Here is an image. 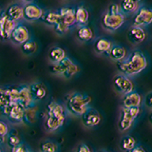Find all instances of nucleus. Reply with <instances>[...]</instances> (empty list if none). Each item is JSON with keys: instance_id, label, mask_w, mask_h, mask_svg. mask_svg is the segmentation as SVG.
I'll return each instance as SVG.
<instances>
[{"instance_id": "1", "label": "nucleus", "mask_w": 152, "mask_h": 152, "mask_svg": "<svg viewBox=\"0 0 152 152\" xmlns=\"http://www.w3.org/2000/svg\"><path fill=\"white\" fill-rule=\"evenodd\" d=\"M116 65L120 73L129 77L146 69L147 59L141 50H133L124 60L116 62Z\"/></svg>"}, {"instance_id": "2", "label": "nucleus", "mask_w": 152, "mask_h": 152, "mask_svg": "<svg viewBox=\"0 0 152 152\" xmlns=\"http://www.w3.org/2000/svg\"><path fill=\"white\" fill-rule=\"evenodd\" d=\"M91 97L88 94L73 92L66 97L65 107L66 110L73 116H82L83 114L90 107Z\"/></svg>"}, {"instance_id": "3", "label": "nucleus", "mask_w": 152, "mask_h": 152, "mask_svg": "<svg viewBox=\"0 0 152 152\" xmlns=\"http://www.w3.org/2000/svg\"><path fill=\"white\" fill-rule=\"evenodd\" d=\"M50 71L52 74L60 75L65 79H70L79 72V66L69 57H66L59 63L51 64Z\"/></svg>"}, {"instance_id": "4", "label": "nucleus", "mask_w": 152, "mask_h": 152, "mask_svg": "<svg viewBox=\"0 0 152 152\" xmlns=\"http://www.w3.org/2000/svg\"><path fill=\"white\" fill-rule=\"evenodd\" d=\"M1 112L7 117L12 124L18 125L24 123V115H25V107L16 102H12L7 107H5Z\"/></svg>"}, {"instance_id": "5", "label": "nucleus", "mask_w": 152, "mask_h": 152, "mask_svg": "<svg viewBox=\"0 0 152 152\" xmlns=\"http://www.w3.org/2000/svg\"><path fill=\"white\" fill-rule=\"evenodd\" d=\"M140 113V107H123L121 112V118L118 123V127L121 131L128 130L132 126Z\"/></svg>"}, {"instance_id": "6", "label": "nucleus", "mask_w": 152, "mask_h": 152, "mask_svg": "<svg viewBox=\"0 0 152 152\" xmlns=\"http://www.w3.org/2000/svg\"><path fill=\"white\" fill-rule=\"evenodd\" d=\"M125 22V14L123 12L119 13H104L102 19L103 27L106 28L107 31H114L121 28L122 25Z\"/></svg>"}, {"instance_id": "7", "label": "nucleus", "mask_w": 152, "mask_h": 152, "mask_svg": "<svg viewBox=\"0 0 152 152\" xmlns=\"http://www.w3.org/2000/svg\"><path fill=\"white\" fill-rule=\"evenodd\" d=\"M113 87L115 90L122 95L128 94L134 91V84L126 75L119 73L113 78Z\"/></svg>"}, {"instance_id": "8", "label": "nucleus", "mask_w": 152, "mask_h": 152, "mask_svg": "<svg viewBox=\"0 0 152 152\" xmlns=\"http://www.w3.org/2000/svg\"><path fill=\"white\" fill-rule=\"evenodd\" d=\"M44 11L33 2L26 3L23 6V19L28 22H34L42 18Z\"/></svg>"}, {"instance_id": "9", "label": "nucleus", "mask_w": 152, "mask_h": 152, "mask_svg": "<svg viewBox=\"0 0 152 152\" xmlns=\"http://www.w3.org/2000/svg\"><path fill=\"white\" fill-rule=\"evenodd\" d=\"M30 38H31V34H30V31L28 30V28L25 25L17 24L11 33L10 41L14 45L20 46L26 41L30 40Z\"/></svg>"}, {"instance_id": "10", "label": "nucleus", "mask_w": 152, "mask_h": 152, "mask_svg": "<svg viewBox=\"0 0 152 152\" xmlns=\"http://www.w3.org/2000/svg\"><path fill=\"white\" fill-rule=\"evenodd\" d=\"M15 26H16V22L12 20L5 13V12L0 13V40L1 41L10 40L11 33Z\"/></svg>"}, {"instance_id": "11", "label": "nucleus", "mask_w": 152, "mask_h": 152, "mask_svg": "<svg viewBox=\"0 0 152 152\" xmlns=\"http://www.w3.org/2000/svg\"><path fill=\"white\" fill-rule=\"evenodd\" d=\"M152 23V10L149 8L142 7L135 12L133 17V26L144 27Z\"/></svg>"}, {"instance_id": "12", "label": "nucleus", "mask_w": 152, "mask_h": 152, "mask_svg": "<svg viewBox=\"0 0 152 152\" xmlns=\"http://www.w3.org/2000/svg\"><path fill=\"white\" fill-rule=\"evenodd\" d=\"M66 117L63 115H54V114H47L44 122V127L48 132H53L58 130L63 126L66 121Z\"/></svg>"}, {"instance_id": "13", "label": "nucleus", "mask_w": 152, "mask_h": 152, "mask_svg": "<svg viewBox=\"0 0 152 152\" xmlns=\"http://www.w3.org/2000/svg\"><path fill=\"white\" fill-rule=\"evenodd\" d=\"M81 121L82 124L88 128L94 127L98 126L101 122V115L98 110L95 108L89 107L82 116H81Z\"/></svg>"}, {"instance_id": "14", "label": "nucleus", "mask_w": 152, "mask_h": 152, "mask_svg": "<svg viewBox=\"0 0 152 152\" xmlns=\"http://www.w3.org/2000/svg\"><path fill=\"white\" fill-rule=\"evenodd\" d=\"M16 103L20 104L25 108L33 106L34 101L31 97L30 87L28 85H22L20 87H18V100Z\"/></svg>"}, {"instance_id": "15", "label": "nucleus", "mask_w": 152, "mask_h": 152, "mask_svg": "<svg viewBox=\"0 0 152 152\" xmlns=\"http://www.w3.org/2000/svg\"><path fill=\"white\" fill-rule=\"evenodd\" d=\"M145 38L146 33L142 27L132 26L127 31V39L133 45H137L144 42Z\"/></svg>"}, {"instance_id": "16", "label": "nucleus", "mask_w": 152, "mask_h": 152, "mask_svg": "<svg viewBox=\"0 0 152 152\" xmlns=\"http://www.w3.org/2000/svg\"><path fill=\"white\" fill-rule=\"evenodd\" d=\"M60 23H62L66 27L70 28L75 22V9L70 7H63L59 10Z\"/></svg>"}, {"instance_id": "17", "label": "nucleus", "mask_w": 152, "mask_h": 152, "mask_svg": "<svg viewBox=\"0 0 152 152\" xmlns=\"http://www.w3.org/2000/svg\"><path fill=\"white\" fill-rule=\"evenodd\" d=\"M28 87H30V91L34 102L41 101V100L46 98L48 91L44 84L40 82H33L31 85H28Z\"/></svg>"}, {"instance_id": "18", "label": "nucleus", "mask_w": 152, "mask_h": 152, "mask_svg": "<svg viewBox=\"0 0 152 152\" xmlns=\"http://www.w3.org/2000/svg\"><path fill=\"white\" fill-rule=\"evenodd\" d=\"M142 103V96L137 91H132L128 94L124 95L122 99L123 107H140Z\"/></svg>"}, {"instance_id": "19", "label": "nucleus", "mask_w": 152, "mask_h": 152, "mask_svg": "<svg viewBox=\"0 0 152 152\" xmlns=\"http://www.w3.org/2000/svg\"><path fill=\"white\" fill-rule=\"evenodd\" d=\"M106 55L109 59H111L115 62H118V61H122L126 58L127 56V51L123 46L112 45L110 50L107 52Z\"/></svg>"}, {"instance_id": "20", "label": "nucleus", "mask_w": 152, "mask_h": 152, "mask_svg": "<svg viewBox=\"0 0 152 152\" xmlns=\"http://www.w3.org/2000/svg\"><path fill=\"white\" fill-rule=\"evenodd\" d=\"M5 13L14 22H18L23 19V6L17 3L12 4L7 8Z\"/></svg>"}, {"instance_id": "21", "label": "nucleus", "mask_w": 152, "mask_h": 152, "mask_svg": "<svg viewBox=\"0 0 152 152\" xmlns=\"http://www.w3.org/2000/svg\"><path fill=\"white\" fill-rule=\"evenodd\" d=\"M66 57V51L59 47H52L48 52V58L51 64H57Z\"/></svg>"}, {"instance_id": "22", "label": "nucleus", "mask_w": 152, "mask_h": 152, "mask_svg": "<svg viewBox=\"0 0 152 152\" xmlns=\"http://www.w3.org/2000/svg\"><path fill=\"white\" fill-rule=\"evenodd\" d=\"M89 12L84 6H78L75 9V22L80 26H85L88 23Z\"/></svg>"}, {"instance_id": "23", "label": "nucleus", "mask_w": 152, "mask_h": 152, "mask_svg": "<svg viewBox=\"0 0 152 152\" xmlns=\"http://www.w3.org/2000/svg\"><path fill=\"white\" fill-rule=\"evenodd\" d=\"M76 36H77L78 40H80L81 42H88L93 39L94 33L93 31L91 30V28L85 25L79 27L77 32H76Z\"/></svg>"}, {"instance_id": "24", "label": "nucleus", "mask_w": 152, "mask_h": 152, "mask_svg": "<svg viewBox=\"0 0 152 152\" xmlns=\"http://www.w3.org/2000/svg\"><path fill=\"white\" fill-rule=\"evenodd\" d=\"M112 45V43L106 38H98L94 43V50L98 54H106Z\"/></svg>"}, {"instance_id": "25", "label": "nucleus", "mask_w": 152, "mask_h": 152, "mask_svg": "<svg viewBox=\"0 0 152 152\" xmlns=\"http://www.w3.org/2000/svg\"><path fill=\"white\" fill-rule=\"evenodd\" d=\"M41 19L46 25L55 27L60 22V15L58 12L48 11V12H44V14H43Z\"/></svg>"}, {"instance_id": "26", "label": "nucleus", "mask_w": 152, "mask_h": 152, "mask_svg": "<svg viewBox=\"0 0 152 152\" xmlns=\"http://www.w3.org/2000/svg\"><path fill=\"white\" fill-rule=\"evenodd\" d=\"M137 145V142L136 140L130 135H125L120 142V148L123 151H126L129 152L132 150L134 147Z\"/></svg>"}, {"instance_id": "27", "label": "nucleus", "mask_w": 152, "mask_h": 152, "mask_svg": "<svg viewBox=\"0 0 152 152\" xmlns=\"http://www.w3.org/2000/svg\"><path fill=\"white\" fill-rule=\"evenodd\" d=\"M11 103V88H0V111Z\"/></svg>"}, {"instance_id": "28", "label": "nucleus", "mask_w": 152, "mask_h": 152, "mask_svg": "<svg viewBox=\"0 0 152 152\" xmlns=\"http://www.w3.org/2000/svg\"><path fill=\"white\" fill-rule=\"evenodd\" d=\"M119 5H120L121 12L124 14L135 12L138 10V4L133 0H121Z\"/></svg>"}, {"instance_id": "29", "label": "nucleus", "mask_w": 152, "mask_h": 152, "mask_svg": "<svg viewBox=\"0 0 152 152\" xmlns=\"http://www.w3.org/2000/svg\"><path fill=\"white\" fill-rule=\"evenodd\" d=\"M37 44L35 41L33 40H28L25 43H23L22 45H20V50L22 51V53L26 56H31L32 54H34L37 50Z\"/></svg>"}, {"instance_id": "30", "label": "nucleus", "mask_w": 152, "mask_h": 152, "mask_svg": "<svg viewBox=\"0 0 152 152\" xmlns=\"http://www.w3.org/2000/svg\"><path fill=\"white\" fill-rule=\"evenodd\" d=\"M6 142L11 148H13V147L22 144V140L16 130H12L9 132L7 139H6Z\"/></svg>"}, {"instance_id": "31", "label": "nucleus", "mask_w": 152, "mask_h": 152, "mask_svg": "<svg viewBox=\"0 0 152 152\" xmlns=\"http://www.w3.org/2000/svg\"><path fill=\"white\" fill-rule=\"evenodd\" d=\"M39 150L40 152H57L58 151V145L53 141L45 140L40 142Z\"/></svg>"}, {"instance_id": "32", "label": "nucleus", "mask_w": 152, "mask_h": 152, "mask_svg": "<svg viewBox=\"0 0 152 152\" xmlns=\"http://www.w3.org/2000/svg\"><path fill=\"white\" fill-rule=\"evenodd\" d=\"M37 118V111L32 106L25 108V115H24V123L27 124H33L36 121Z\"/></svg>"}, {"instance_id": "33", "label": "nucleus", "mask_w": 152, "mask_h": 152, "mask_svg": "<svg viewBox=\"0 0 152 152\" xmlns=\"http://www.w3.org/2000/svg\"><path fill=\"white\" fill-rule=\"evenodd\" d=\"M10 132V127L8 126V124L5 122L4 120L0 119V144L6 142L7 136Z\"/></svg>"}, {"instance_id": "34", "label": "nucleus", "mask_w": 152, "mask_h": 152, "mask_svg": "<svg viewBox=\"0 0 152 152\" xmlns=\"http://www.w3.org/2000/svg\"><path fill=\"white\" fill-rule=\"evenodd\" d=\"M69 30V28L66 27L65 25H63V24L60 23V22L54 27V31H55V32L57 33V34H59V35H63V34H65V33L68 32Z\"/></svg>"}, {"instance_id": "35", "label": "nucleus", "mask_w": 152, "mask_h": 152, "mask_svg": "<svg viewBox=\"0 0 152 152\" xmlns=\"http://www.w3.org/2000/svg\"><path fill=\"white\" fill-rule=\"evenodd\" d=\"M144 104L147 108H149L152 110V91H149L148 93H146V95L145 96Z\"/></svg>"}, {"instance_id": "36", "label": "nucleus", "mask_w": 152, "mask_h": 152, "mask_svg": "<svg viewBox=\"0 0 152 152\" xmlns=\"http://www.w3.org/2000/svg\"><path fill=\"white\" fill-rule=\"evenodd\" d=\"M107 12H109V13H119V12H122L121 9H120V5L117 4V3H112L110 6L108 7Z\"/></svg>"}, {"instance_id": "37", "label": "nucleus", "mask_w": 152, "mask_h": 152, "mask_svg": "<svg viewBox=\"0 0 152 152\" xmlns=\"http://www.w3.org/2000/svg\"><path fill=\"white\" fill-rule=\"evenodd\" d=\"M12 152H30V151L27 149L26 145H24L22 142V144H20L19 145L12 148Z\"/></svg>"}, {"instance_id": "38", "label": "nucleus", "mask_w": 152, "mask_h": 152, "mask_svg": "<svg viewBox=\"0 0 152 152\" xmlns=\"http://www.w3.org/2000/svg\"><path fill=\"white\" fill-rule=\"evenodd\" d=\"M75 152H91V150H90L88 145H87L86 144H81L79 145Z\"/></svg>"}, {"instance_id": "39", "label": "nucleus", "mask_w": 152, "mask_h": 152, "mask_svg": "<svg viewBox=\"0 0 152 152\" xmlns=\"http://www.w3.org/2000/svg\"><path fill=\"white\" fill-rule=\"evenodd\" d=\"M129 152H146V150L141 145H136L134 148H133L132 150H130Z\"/></svg>"}, {"instance_id": "40", "label": "nucleus", "mask_w": 152, "mask_h": 152, "mask_svg": "<svg viewBox=\"0 0 152 152\" xmlns=\"http://www.w3.org/2000/svg\"><path fill=\"white\" fill-rule=\"evenodd\" d=\"M148 119H149V123L152 125V111L150 112V114H149V117H148Z\"/></svg>"}, {"instance_id": "41", "label": "nucleus", "mask_w": 152, "mask_h": 152, "mask_svg": "<svg viewBox=\"0 0 152 152\" xmlns=\"http://www.w3.org/2000/svg\"><path fill=\"white\" fill-rule=\"evenodd\" d=\"M98 152H110V151H108L107 149H101V150H99Z\"/></svg>"}, {"instance_id": "42", "label": "nucleus", "mask_w": 152, "mask_h": 152, "mask_svg": "<svg viewBox=\"0 0 152 152\" xmlns=\"http://www.w3.org/2000/svg\"><path fill=\"white\" fill-rule=\"evenodd\" d=\"M133 1H134V2H136L137 4H139L141 1H142V0H133Z\"/></svg>"}, {"instance_id": "43", "label": "nucleus", "mask_w": 152, "mask_h": 152, "mask_svg": "<svg viewBox=\"0 0 152 152\" xmlns=\"http://www.w3.org/2000/svg\"><path fill=\"white\" fill-rule=\"evenodd\" d=\"M22 1H24V2H27V3H28V2H31L32 0H22Z\"/></svg>"}, {"instance_id": "44", "label": "nucleus", "mask_w": 152, "mask_h": 152, "mask_svg": "<svg viewBox=\"0 0 152 152\" xmlns=\"http://www.w3.org/2000/svg\"><path fill=\"white\" fill-rule=\"evenodd\" d=\"M0 152H2V150H1V147H0Z\"/></svg>"}, {"instance_id": "45", "label": "nucleus", "mask_w": 152, "mask_h": 152, "mask_svg": "<svg viewBox=\"0 0 152 152\" xmlns=\"http://www.w3.org/2000/svg\"><path fill=\"white\" fill-rule=\"evenodd\" d=\"M0 13H1V9H0Z\"/></svg>"}, {"instance_id": "46", "label": "nucleus", "mask_w": 152, "mask_h": 152, "mask_svg": "<svg viewBox=\"0 0 152 152\" xmlns=\"http://www.w3.org/2000/svg\"><path fill=\"white\" fill-rule=\"evenodd\" d=\"M30 152H31V151H30Z\"/></svg>"}]
</instances>
